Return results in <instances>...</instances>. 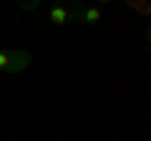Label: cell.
I'll list each match as a JSON object with an SVG mask.
<instances>
[{
	"instance_id": "1",
	"label": "cell",
	"mask_w": 151,
	"mask_h": 141,
	"mask_svg": "<svg viewBox=\"0 0 151 141\" xmlns=\"http://www.w3.org/2000/svg\"><path fill=\"white\" fill-rule=\"evenodd\" d=\"M33 63V53L25 48H15V50H0V70L3 73H23L28 65Z\"/></svg>"
},
{
	"instance_id": "2",
	"label": "cell",
	"mask_w": 151,
	"mask_h": 141,
	"mask_svg": "<svg viewBox=\"0 0 151 141\" xmlns=\"http://www.w3.org/2000/svg\"><path fill=\"white\" fill-rule=\"evenodd\" d=\"M73 20H78L81 25H96L101 20V8H96V5H76L73 8Z\"/></svg>"
},
{
	"instance_id": "3",
	"label": "cell",
	"mask_w": 151,
	"mask_h": 141,
	"mask_svg": "<svg viewBox=\"0 0 151 141\" xmlns=\"http://www.w3.org/2000/svg\"><path fill=\"white\" fill-rule=\"evenodd\" d=\"M50 23H55V25H65V23L73 20V8H63V5H55L50 8Z\"/></svg>"
},
{
	"instance_id": "4",
	"label": "cell",
	"mask_w": 151,
	"mask_h": 141,
	"mask_svg": "<svg viewBox=\"0 0 151 141\" xmlns=\"http://www.w3.org/2000/svg\"><path fill=\"white\" fill-rule=\"evenodd\" d=\"M18 8H23V10H38V8H40V0H33V3H18Z\"/></svg>"
}]
</instances>
